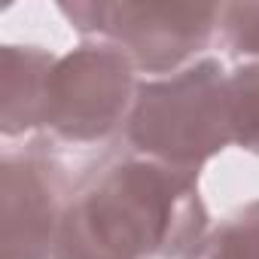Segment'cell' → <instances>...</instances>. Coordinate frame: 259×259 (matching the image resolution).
Here are the masks:
<instances>
[{"mask_svg": "<svg viewBox=\"0 0 259 259\" xmlns=\"http://www.w3.org/2000/svg\"><path fill=\"white\" fill-rule=\"evenodd\" d=\"M58 55L43 46L0 49V135L22 138L43 128L49 73Z\"/></svg>", "mask_w": 259, "mask_h": 259, "instance_id": "obj_6", "label": "cell"}, {"mask_svg": "<svg viewBox=\"0 0 259 259\" xmlns=\"http://www.w3.org/2000/svg\"><path fill=\"white\" fill-rule=\"evenodd\" d=\"M58 13L85 40L116 46L141 73H177L198 61L220 28L217 4L159 0H76Z\"/></svg>", "mask_w": 259, "mask_h": 259, "instance_id": "obj_3", "label": "cell"}, {"mask_svg": "<svg viewBox=\"0 0 259 259\" xmlns=\"http://www.w3.org/2000/svg\"><path fill=\"white\" fill-rule=\"evenodd\" d=\"M217 31L238 64L259 61V4H223Z\"/></svg>", "mask_w": 259, "mask_h": 259, "instance_id": "obj_9", "label": "cell"}, {"mask_svg": "<svg viewBox=\"0 0 259 259\" xmlns=\"http://www.w3.org/2000/svg\"><path fill=\"white\" fill-rule=\"evenodd\" d=\"M183 259H259V198L207 229Z\"/></svg>", "mask_w": 259, "mask_h": 259, "instance_id": "obj_7", "label": "cell"}, {"mask_svg": "<svg viewBox=\"0 0 259 259\" xmlns=\"http://www.w3.org/2000/svg\"><path fill=\"white\" fill-rule=\"evenodd\" d=\"M198 180L135 153L89 168L58 235V259H183L207 235Z\"/></svg>", "mask_w": 259, "mask_h": 259, "instance_id": "obj_1", "label": "cell"}, {"mask_svg": "<svg viewBox=\"0 0 259 259\" xmlns=\"http://www.w3.org/2000/svg\"><path fill=\"white\" fill-rule=\"evenodd\" d=\"M229 107L235 144L259 156V61H241L229 70Z\"/></svg>", "mask_w": 259, "mask_h": 259, "instance_id": "obj_8", "label": "cell"}, {"mask_svg": "<svg viewBox=\"0 0 259 259\" xmlns=\"http://www.w3.org/2000/svg\"><path fill=\"white\" fill-rule=\"evenodd\" d=\"M135 64L116 46L82 40L49 73L43 132L52 147L104 150L125 135L138 95Z\"/></svg>", "mask_w": 259, "mask_h": 259, "instance_id": "obj_4", "label": "cell"}, {"mask_svg": "<svg viewBox=\"0 0 259 259\" xmlns=\"http://www.w3.org/2000/svg\"><path fill=\"white\" fill-rule=\"evenodd\" d=\"M122 141L135 156L198 180V171L235 144L229 70L204 55L171 76L144 79Z\"/></svg>", "mask_w": 259, "mask_h": 259, "instance_id": "obj_2", "label": "cell"}, {"mask_svg": "<svg viewBox=\"0 0 259 259\" xmlns=\"http://www.w3.org/2000/svg\"><path fill=\"white\" fill-rule=\"evenodd\" d=\"M82 177H70L46 141L0 159V244L4 259H58L64 207Z\"/></svg>", "mask_w": 259, "mask_h": 259, "instance_id": "obj_5", "label": "cell"}]
</instances>
